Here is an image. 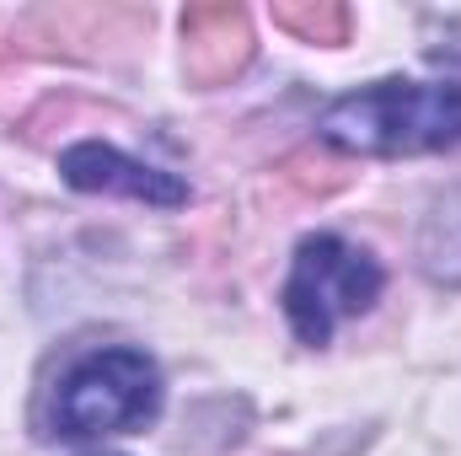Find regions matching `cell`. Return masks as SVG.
<instances>
[{
	"mask_svg": "<svg viewBox=\"0 0 461 456\" xmlns=\"http://www.w3.org/2000/svg\"><path fill=\"white\" fill-rule=\"evenodd\" d=\"M317 134L348 156H435L461 145V81H375L339 97Z\"/></svg>",
	"mask_w": 461,
	"mask_h": 456,
	"instance_id": "cell-1",
	"label": "cell"
},
{
	"mask_svg": "<svg viewBox=\"0 0 461 456\" xmlns=\"http://www.w3.org/2000/svg\"><path fill=\"white\" fill-rule=\"evenodd\" d=\"M381 285H386V274L365 247L344 242L339 231H317L295 247L279 301H285V317H290L295 339L322 349L339 333V323L375 306Z\"/></svg>",
	"mask_w": 461,
	"mask_h": 456,
	"instance_id": "cell-3",
	"label": "cell"
},
{
	"mask_svg": "<svg viewBox=\"0 0 461 456\" xmlns=\"http://www.w3.org/2000/svg\"><path fill=\"white\" fill-rule=\"evenodd\" d=\"M86 456H113V451H86Z\"/></svg>",
	"mask_w": 461,
	"mask_h": 456,
	"instance_id": "cell-6",
	"label": "cell"
},
{
	"mask_svg": "<svg viewBox=\"0 0 461 456\" xmlns=\"http://www.w3.org/2000/svg\"><path fill=\"white\" fill-rule=\"evenodd\" d=\"M59 178L81 194H123V199H140V205H156V210H177L188 205V183L177 172H161L140 156H123L108 140H81L59 156Z\"/></svg>",
	"mask_w": 461,
	"mask_h": 456,
	"instance_id": "cell-4",
	"label": "cell"
},
{
	"mask_svg": "<svg viewBox=\"0 0 461 456\" xmlns=\"http://www.w3.org/2000/svg\"><path fill=\"white\" fill-rule=\"evenodd\" d=\"M161 370L145 349H92L76 360L54 397V430L65 441H108L134 435L161 414Z\"/></svg>",
	"mask_w": 461,
	"mask_h": 456,
	"instance_id": "cell-2",
	"label": "cell"
},
{
	"mask_svg": "<svg viewBox=\"0 0 461 456\" xmlns=\"http://www.w3.org/2000/svg\"><path fill=\"white\" fill-rule=\"evenodd\" d=\"M424 269H429L435 279L461 285V199H446V210H435V215H429Z\"/></svg>",
	"mask_w": 461,
	"mask_h": 456,
	"instance_id": "cell-5",
	"label": "cell"
}]
</instances>
